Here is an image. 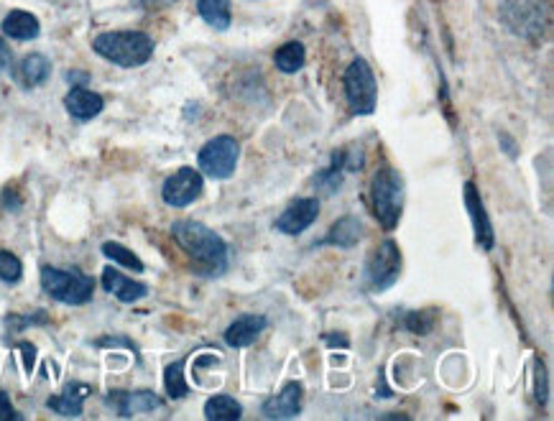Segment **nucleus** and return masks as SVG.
<instances>
[{
    "label": "nucleus",
    "instance_id": "5701e85b",
    "mask_svg": "<svg viewBox=\"0 0 554 421\" xmlns=\"http://www.w3.org/2000/svg\"><path fill=\"white\" fill-rule=\"evenodd\" d=\"M164 386L166 393H169V399H184L189 393L187 381H184V360H177L166 368L164 373Z\"/></svg>",
    "mask_w": 554,
    "mask_h": 421
},
{
    "label": "nucleus",
    "instance_id": "6ab92c4d",
    "mask_svg": "<svg viewBox=\"0 0 554 421\" xmlns=\"http://www.w3.org/2000/svg\"><path fill=\"white\" fill-rule=\"evenodd\" d=\"M366 228H363V222L358 217L348 215L343 220H337L332 225L330 233L325 235V245H340V248H353L360 238H363Z\"/></svg>",
    "mask_w": 554,
    "mask_h": 421
},
{
    "label": "nucleus",
    "instance_id": "2eb2a0df",
    "mask_svg": "<svg viewBox=\"0 0 554 421\" xmlns=\"http://www.w3.org/2000/svg\"><path fill=\"white\" fill-rule=\"evenodd\" d=\"M263 330H266V317H261V314H243L225 330V342H228L230 348H248Z\"/></svg>",
    "mask_w": 554,
    "mask_h": 421
},
{
    "label": "nucleus",
    "instance_id": "a878e982",
    "mask_svg": "<svg viewBox=\"0 0 554 421\" xmlns=\"http://www.w3.org/2000/svg\"><path fill=\"white\" fill-rule=\"evenodd\" d=\"M432 319H435V314L432 312H412L404 319V327L409 332H419V335H424V332H429L432 327H435Z\"/></svg>",
    "mask_w": 554,
    "mask_h": 421
},
{
    "label": "nucleus",
    "instance_id": "7ed1b4c3",
    "mask_svg": "<svg viewBox=\"0 0 554 421\" xmlns=\"http://www.w3.org/2000/svg\"><path fill=\"white\" fill-rule=\"evenodd\" d=\"M371 202L383 230H394L404 210V179L399 171L391 166L378 171L371 182Z\"/></svg>",
    "mask_w": 554,
    "mask_h": 421
},
{
    "label": "nucleus",
    "instance_id": "1a4fd4ad",
    "mask_svg": "<svg viewBox=\"0 0 554 421\" xmlns=\"http://www.w3.org/2000/svg\"><path fill=\"white\" fill-rule=\"evenodd\" d=\"M320 215V200L304 197V200L292 202L276 220V230L284 235H302Z\"/></svg>",
    "mask_w": 554,
    "mask_h": 421
},
{
    "label": "nucleus",
    "instance_id": "20e7f679",
    "mask_svg": "<svg viewBox=\"0 0 554 421\" xmlns=\"http://www.w3.org/2000/svg\"><path fill=\"white\" fill-rule=\"evenodd\" d=\"M41 286L52 299L62 304L80 307L87 304L95 294V281L80 271H62V268L44 266L41 268Z\"/></svg>",
    "mask_w": 554,
    "mask_h": 421
},
{
    "label": "nucleus",
    "instance_id": "39448f33",
    "mask_svg": "<svg viewBox=\"0 0 554 421\" xmlns=\"http://www.w3.org/2000/svg\"><path fill=\"white\" fill-rule=\"evenodd\" d=\"M345 97H348L350 110H353L355 115L376 113V74H373L371 64H368L366 59L358 57L348 69H345Z\"/></svg>",
    "mask_w": 554,
    "mask_h": 421
},
{
    "label": "nucleus",
    "instance_id": "dca6fc26",
    "mask_svg": "<svg viewBox=\"0 0 554 421\" xmlns=\"http://www.w3.org/2000/svg\"><path fill=\"white\" fill-rule=\"evenodd\" d=\"M110 406H115L120 416H133L141 414V411H154L161 406V399L151 391H136V393H123L115 391L108 396Z\"/></svg>",
    "mask_w": 554,
    "mask_h": 421
},
{
    "label": "nucleus",
    "instance_id": "393cba45",
    "mask_svg": "<svg viewBox=\"0 0 554 421\" xmlns=\"http://www.w3.org/2000/svg\"><path fill=\"white\" fill-rule=\"evenodd\" d=\"M23 276V266L13 253L0 251V279L6 281V284H16L18 279Z\"/></svg>",
    "mask_w": 554,
    "mask_h": 421
},
{
    "label": "nucleus",
    "instance_id": "c85d7f7f",
    "mask_svg": "<svg viewBox=\"0 0 554 421\" xmlns=\"http://www.w3.org/2000/svg\"><path fill=\"white\" fill-rule=\"evenodd\" d=\"M11 64H13V54H11V49H8L6 41L0 39V74L8 72V69H11Z\"/></svg>",
    "mask_w": 554,
    "mask_h": 421
},
{
    "label": "nucleus",
    "instance_id": "f257e3e1",
    "mask_svg": "<svg viewBox=\"0 0 554 421\" xmlns=\"http://www.w3.org/2000/svg\"><path fill=\"white\" fill-rule=\"evenodd\" d=\"M172 235L182 245L187 256L195 261L202 276H220L228 268V245L215 230L195 220L174 222Z\"/></svg>",
    "mask_w": 554,
    "mask_h": 421
},
{
    "label": "nucleus",
    "instance_id": "412c9836",
    "mask_svg": "<svg viewBox=\"0 0 554 421\" xmlns=\"http://www.w3.org/2000/svg\"><path fill=\"white\" fill-rule=\"evenodd\" d=\"M304 59H307V52H304V46L299 41H289L274 54V62L281 72L294 74L304 67Z\"/></svg>",
    "mask_w": 554,
    "mask_h": 421
},
{
    "label": "nucleus",
    "instance_id": "f3484780",
    "mask_svg": "<svg viewBox=\"0 0 554 421\" xmlns=\"http://www.w3.org/2000/svg\"><path fill=\"white\" fill-rule=\"evenodd\" d=\"M90 393H92V388L85 386V383H80V381L69 383V386L64 388V393H59V396H52V399H49V409L57 411V414H62V416H80L82 401H85Z\"/></svg>",
    "mask_w": 554,
    "mask_h": 421
},
{
    "label": "nucleus",
    "instance_id": "ddd939ff",
    "mask_svg": "<svg viewBox=\"0 0 554 421\" xmlns=\"http://www.w3.org/2000/svg\"><path fill=\"white\" fill-rule=\"evenodd\" d=\"M465 207H468L470 217H473V228H475V238H478V243L486 248V251H491L493 248V228H491V220H488V212L486 207H483V202H480V194L478 189H475L473 182L465 184Z\"/></svg>",
    "mask_w": 554,
    "mask_h": 421
},
{
    "label": "nucleus",
    "instance_id": "6e6552de",
    "mask_svg": "<svg viewBox=\"0 0 554 421\" xmlns=\"http://www.w3.org/2000/svg\"><path fill=\"white\" fill-rule=\"evenodd\" d=\"M202 187H205V179H202L200 171L184 166V169H179L177 174H172V177L166 179L161 194H164L166 205L187 207L200 197Z\"/></svg>",
    "mask_w": 554,
    "mask_h": 421
},
{
    "label": "nucleus",
    "instance_id": "aec40b11",
    "mask_svg": "<svg viewBox=\"0 0 554 421\" xmlns=\"http://www.w3.org/2000/svg\"><path fill=\"white\" fill-rule=\"evenodd\" d=\"M197 11L212 29L225 31L230 26V0H197Z\"/></svg>",
    "mask_w": 554,
    "mask_h": 421
},
{
    "label": "nucleus",
    "instance_id": "0eeeda50",
    "mask_svg": "<svg viewBox=\"0 0 554 421\" xmlns=\"http://www.w3.org/2000/svg\"><path fill=\"white\" fill-rule=\"evenodd\" d=\"M240 143L233 136H218L200 148V171L210 179H228L238 166Z\"/></svg>",
    "mask_w": 554,
    "mask_h": 421
},
{
    "label": "nucleus",
    "instance_id": "f8f14e48",
    "mask_svg": "<svg viewBox=\"0 0 554 421\" xmlns=\"http://www.w3.org/2000/svg\"><path fill=\"white\" fill-rule=\"evenodd\" d=\"M302 409V383H286L284 391L263 404L266 419H294Z\"/></svg>",
    "mask_w": 554,
    "mask_h": 421
},
{
    "label": "nucleus",
    "instance_id": "4468645a",
    "mask_svg": "<svg viewBox=\"0 0 554 421\" xmlns=\"http://www.w3.org/2000/svg\"><path fill=\"white\" fill-rule=\"evenodd\" d=\"M103 289L108 291V294H113L115 299L123 304H133L149 294L146 286L138 284V281H133V279H128V276H123L120 271H115L113 266L103 268Z\"/></svg>",
    "mask_w": 554,
    "mask_h": 421
},
{
    "label": "nucleus",
    "instance_id": "9b49d317",
    "mask_svg": "<svg viewBox=\"0 0 554 421\" xmlns=\"http://www.w3.org/2000/svg\"><path fill=\"white\" fill-rule=\"evenodd\" d=\"M64 108H67V113L72 115V118L92 120L95 115L103 113L105 100L98 95V92H92L87 90L85 85H80V87H72L69 95L64 97Z\"/></svg>",
    "mask_w": 554,
    "mask_h": 421
},
{
    "label": "nucleus",
    "instance_id": "a211bd4d",
    "mask_svg": "<svg viewBox=\"0 0 554 421\" xmlns=\"http://www.w3.org/2000/svg\"><path fill=\"white\" fill-rule=\"evenodd\" d=\"M39 31H41L39 21H36L34 13L29 11H11L6 18H3V34L11 36V39L31 41L39 36Z\"/></svg>",
    "mask_w": 554,
    "mask_h": 421
},
{
    "label": "nucleus",
    "instance_id": "9d476101",
    "mask_svg": "<svg viewBox=\"0 0 554 421\" xmlns=\"http://www.w3.org/2000/svg\"><path fill=\"white\" fill-rule=\"evenodd\" d=\"M52 74V62L44 54H29L13 67V80L23 90H34V87L44 85Z\"/></svg>",
    "mask_w": 554,
    "mask_h": 421
},
{
    "label": "nucleus",
    "instance_id": "4be33fe9",
    "mask_svg": "<svg viewBox=\"0 0 554 421\" xmlns=\"http://www.w3.org/2000/svg\"><path fill=\"white\" fill-rule=\"evenodd\" d=\"M205 416L215 421H235L243 416V409H240L238 401L230 399V396H212L205 404Z\"/></svg>",
    "mask_w": 554,
    "mask_h": 421
},
{
    "label": "nucleus",
    "instance_id": "423d86ee",
    "mask_svg": "<svg viewBox=\"0 0 554 421\" xmlns=\"http://www.w3.org/2000/svg\"><path fill=\"white\" fill-rule=\"evenodd\" d=\"M401 274V251L394 240H383L378 248H373V253L368 256L366 263V286L371 291H386L389 286H394V281Z\"/></svg>",
    "mask_w": 554,
    "mask_h": 421
},
{
    "label": "nucleus",
    "instance_id": "f03ea898",
    "mask_svg": "<svg viewBox=\"0 0 554 421\" xmlns=\"http://www.w3.org/2000/svg\"><path fill=\"white\" fill-rule=\"evenodd\" d=\"M92 49L118 67H141L154 57V39L143 31H110L92 41Z\"/></svg>",
    "mask_w": 554,
    "mask_h": 421
},
{
    "label": "nucleus",
    "instance_id": "cd10ccee",
    "mask_svg": "<svg viewBox=\"0 0 554 421\" xmlns=\"http://www.w3.org/2000/svg\"><path fill=\"white\" fill-rule=\"evenodd\" d=\"M138 8H143V11H159V8L172 6V3H177V0H133Z\"/></svg>",
    "mask_w": 554,
    "mask_h": 421
},
{
    "label": "nucleus",
    "instance_id": "bb28decb",
    "mask_svg": "<svg viewBox=\"0 0 554 421\" xmlns=\"http://www.w3.org/2000/svg\"><path fill=\"white\" fill-rule=\"evenodd\" d=\"M0 419H21V414L8 401V393H0Z\"/></svg>",
    "mask_w": 554,
    "mask_h": 421
},
{
    "label": "nucleus",
    "instance_id": "b1692460",
    "mask_svg": "<svg viewBox=\"0 0 554 421\" xmlns=\"http://www.w3.org/2000/svg\"><path fill=\"white\" fill-rule=\"evenodd\" d=\"M103 253L110 258V261H115V263H120V266L131 268V271H136V274H141V271H143V261L136 256V253L128 251L126 245L103 243Z\"/></svg>",
    "mask_w": 554,
    "mask_h": 421
}]
</instances>
